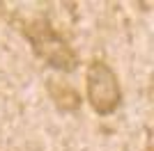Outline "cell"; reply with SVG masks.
Listing matches in <instances>:
<instances>
[{
  "mask_svg": "<svg viewBox=\"0 0 154 151\" xmlns=\"http://www.w3.org/2000/svg\"><path fill=\"white\" fill-rule=\"evenodd\" d=\"M21 32L28 39L32 53L46 62L48 67L58 71L69 73L78 67V53L74 50V46L60 34L53 23L46 16H37V19L23 21L21 23Z\"/></svg>",
  "mask_w": 154,
  "mask_h": 151,
  "instance_id": "6da1fadb",
  "label": "cell"
},
{
  "mask_svg": "<svg viewBox=\"0 0 154 151\" xmlns=\"http://www.w3.org/2000/svg\"><path fill=\"white\" fill-rule=\"evenodd\" d=\"M85 99L99 117H108L122 103L120 78L106 60L94 57L85 69Z\"/></svg>",
  "mask_w": 154,
  "mask_h": 151,
  "instance_id": "7a4b0ae2",
  "label": "cell"
},
{
  "mask_svg": "<svg viewBox=\"0 0 154 151\" xmlns=\"http://www.w3.org/2000/svg\"><path fill=\"white\" fill-rule=\"evenodd\" d=\"M46 94L48 99L53 101V105L58 108L60 112H78L81 110V94H78V89L74 85L64 80H55V78H48L46 80Z\"/></svg>",
  "mask_w": 154,
  "mask_h": 151,
  "instance_id": "3957f363",
  "label": "cell"
}]
</instances>
